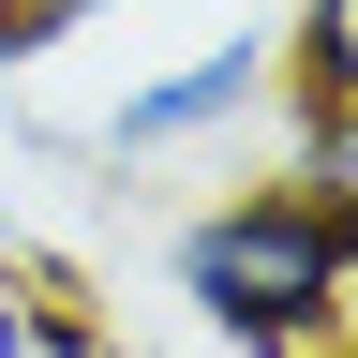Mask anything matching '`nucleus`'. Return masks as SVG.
<instances>
[{"instance_id": "f257e3e1", "label": "nucleus", "mask_w": 358, "mask_h": 358, "mask_svg": "<svg viewBox=\"0 0 358 358\" xmlns=\"http://www.w3.org/2000/svg\"><path fill=\"white\" fill-rule=\"evenodd\" d=\"M164 284L194 299V329L239 343V358H313V343L358 329V239L299 194L284 164H268V179H224L209 209H179Z\"/></svg>"}, {"instance_id": "f03ea898", "label": "nucleus", "mask_w": 358, "mask_h": 358, "mask_svg": "<svg viewBox=\"0 0 358 358\" xmlns=\"http://www.w3.org/2000/svg\"><path fill=\"white\" fill-rule=\"evenodd\" d=\"M284 105V60H268V30H224L194 60H150L105 105V164H194V150H239V134Z\"/></svg>"}, {"instance_id": "7ed1b4c3", "label": "nucleus", "mask_w": 358, "mask_h": 358, "mask_svg": "<svg viewBox=\"0 0 358 358\" xmlns=\"http://www.w3.org/2000/svg\"><path fill=\"white\" fill-rule=\"evenodd\" d=\"M268 60H284V105H358V0H299Z\"/></svg>"}, {"instance_id": "20e7f679", "label": "nucleus", "mask_w": 358, "mask_h": 358, "mask_svg": "<svg viewBox=\"0 0 358 358\" xmlns=\"http://www.w3.org/2000/svg\"><path fill=\"white\" fill-rule=\"evenodd\" d=\"M284 179L358 239V105H284Z\"/></svg>"}, {"instance_id": "39448f33", "label": "nucleus", "mask_w": 358, "mask_h": 358, "mask_svg": "<svg viewBox=\"0 0 358 358\" xmlns=\"http://www.w3.org/2000/svg\"><path fill=\"white\" fill-rule=\"evenodd\" d=\"M90 15H105V0H0V60H15V75H30V60H45V45H75Z\"/></svg>"}, {"instance_id": "423d86ee", "label": "nucleus", "mask_w": 358, "mask_h": 358, "mask_svg": "<svg viewBox=\"0 0 358 358\" xmlns=\"http://www.w3.org/2000/svg\"><path fill=\"white\" fill-rule=\"evenodd\" d=\"M0 358H45V284H0Z\"/></svg>"}, {"instance_id": "0eeeda50", "label": "nucleus", "mask_w": 358, "mask_h": 358, "mask_svg": "<svg viewBox=\"0 0 358 358\" xmlns=\"http://www.w3.org/2000/svg\"><path fill=\"white\" fill-rule=\"evenodd\" d=\"M0 284H30V239H15V209H0Z\"/></svg>"}, {"instance_id": "6e6552de", "label": "nucleus", "mask_w": 358, "mask_h": 358, "mask_svg": "<svg viewBox=\"0 0 358 358\" xmlns=\"http://www.w3.org/2000/svg\"><path fill=\"white\" fill-rule=\"evenodd\" d=\"M313 358H358V329H343V343H313Z\"/></svg>"}]
</instances>
